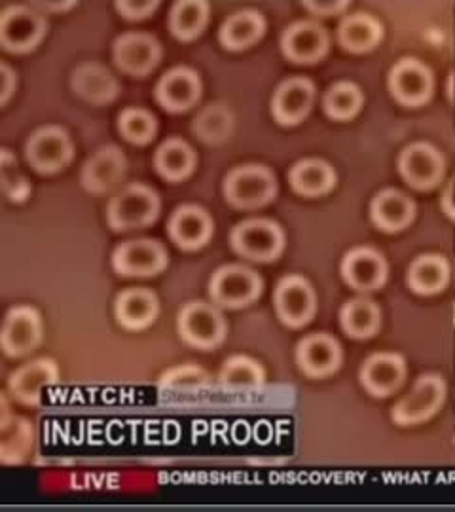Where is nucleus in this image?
<instances>
[{
    "label": "nucleus",
    "instance_id": "nucleus-36",
    "mask_svg": "<svg viewBox=\"0 0 455 512\" xmlns=\"http://www.w3.org/2000/svg\"><path fill=\"white\" fill-rule=\"evenodd\" d=\"M118 131L122 137L137 147H145L154 141L158 133V120L152 112L141 107H128L118 116Z\"/></svg>",
    "mask_w": 455,
    "mask_h": 512
},
{
    "label": "nucleus",
    "instance_id": "nucleus-11",
    "mask_svg": "<svg viewBox=\"0 0 455 512\" xmlns=\"http://www.w3.org/2000/svg\"><path fill=\"white\" fill-rule=\"evenodd\" d=\"M44 336L42 317L31 306H16L6 313L0 346L8 357H25L40 346Z\"/></svg>",
    "mask_w": 455,
    "mask_h": 512
},
{
    "label": "nucleus",
    "instance_id": "nucleus-34",
    "mask_svg": "<svg viewBox=\"0 0 455 512\" xmlns=\"http://www.w3.org/2000/svg\"><path fill=\"white\" fill-rule=\"evenodd\" d=\"M450 277L448 264L442 256H418L408 268L406 281L412 291L418 294H437L446 287Z\"/></svg>",
    "mask_w": 455,
    "mask_h": 512
},
{
    "label": "nucleus",
    "instance_id": "nucleus-44",
    "mask_svg": "<svg viewBox=\"0 0 455 512\" xmlns=\"http://www.w3.org/2000/svg\"><path fill=\"white\" fill-rule=\"evenodd\" d=\"M33 8H42V10H46V12H54V14H63V12H67V10H71L76 6V2L71 0V2H33L31 4Z\"/></svg>",
    "mask_w": 455,
    "mask_h": 512
},
{
    "label": "nucleus",
    "instance_id": "nucleus-7",
    "mask_svg": "<svg viewBox=\"0 0 455 512\" xmlns=\"http://www.w3.org/2000/svg\"><path fill=\"white\" fill-rule=\"evenodd\" d=\"M230 243L237 255L255 262H272L285 249V234L272 220L251 219L237 224Z\"/></svg>",
    "mask_w": 455,
    "mask_h": 512
},
{
    "label": "nucleus",
    "instance_id": "nucleus-40",
    "mask_svg": "<svg viewBox=\"0 0 455 512\" xmlns=\"http://www.w3.org/2000/svg\"><path fill=\"white\" fill-rule=\"evenodd\" d=\"M118 14L128 21H141L156 14L160 8L158 0H118L116 4Z\"/></svg>",
    "mask_w": 455,
    "mask_h": 512
},
{
    "label": "nucleus",
    "instance_id": "nucleus-32",
    "mask_svg": "<svg viewBox=\"0 0 455 512\" xmlns=\"http://www.w3.org/2000/svg\"><path fill=\"white\" fill-rule=\"evenodd\" d=\"M289 181L294 192L308 198H317L325 196L334 188L336 173L323 160H302L292 167Z\"/></svg>",
    "mask_w": 455,
    "mask_h": 512
},
{
    "label": "nucleus",
    "instance_id": "nucleus-37",
    "mask_svg": "<svg viewBox=\"0 0 455 512\" xmlns=\"http://www.w3.org/2000/svg\"><path fill=\"white\" fill-rule=\"evenodd\" d=\"M219 382L228 389H255L264 384V370L253 359L236 355L222 365Z\"/></svg>",
    "mask_w": 455,
    "mask_h": 512
},
{
    "label": "nucleus",
    "instance_id": "nucleus-41",
    "mask_svg": "<svg viewBox=\"0 0 455 512\" xmlns=\"http://www.w3.org/2000/svg\"><path fill=\"white\" fill-rule=\"evenodd\" d=\"M2 188L10 202H25L31 194V184L23 175H19L18 169H16L14 177H10V173L2 171Z\"/></svg>",
    "mask_w": 455,
    "mask_h": 512
},
{
    "label": "nucleus",
    "instance_id": "nucleus-33",
    "mask_svg": "<svg viewBox=\"0 0 455 512\" xmlns=\"http://www.w3.org/2000/svg\"><path fill=\"white\" fill-rule=\"evenodd\" d=\"M234 131V114L222 103L205 105L192 120V133L205 145H220Z\"/></svg>",
    "mask_w": 455,
    "mask_h": 512
},
{
    "label": "nucleus",
    "instance_id": "nucleus-4",
    "mask_svg": "<svg viewBox=\"0 0 455 512\" xmlns=\"http://www.w3.org/2000/svg\"><path fill=\"white\" fill-rule=\"evenodd\" d=\"M48 35L42 12L27 4L8 6L0 14V46L10 54H29Z\"/></svg>",
    "mask_w": 455,
    "mask_h": 512
},
{
    "label": "nucleus",
    "instance_id": "nucleus-39",
    "mask_svg": "<svg viewBox=\"0 0 455 512\" xmlns=\"http://www.w3.org/2000/svg\"><path fill=\"white\" fill-rule=\"evenodd\" d=\"M211 384V376L198 365H179L169 368L158 380V387L164 391H196Z\"/></svg>",
    "mask_w": 455,
    "mask_h": 512
},
{
    "label": "nucleus",
    "instance_id": "nucleus-23",
    "mask_svg": "<svg viewBox=\"0 0 455 512\" xmlns=\"http://www.w3.org/2000/svg\"><path fill=\"white\" fill-rule=\"evenodd\" d=\"M71 88L74 95H78L82 101L95 107L109 105L120 93V84L114 78V74L95 61L82 63L74 69Z\"/></svg>",
    "mask_w": 455,
    "mask_h": 512
},
{
    "label": "nucleus",
    "instance_id": "nucleus-3",
    "mask_svg": "<svg viewBox=\"0 0 455 512\" xmlns=\"http://www.w3.org/2000/svg\"><path fill=\"white\" fill-rule=\"evenodd\" d=\"M224 198L236 209H258L272 202L277 194L275 175L264 165L234 167L224 179Z\"/></svg>",
    "mask_w": 455,
    "mask_h": 512
},
{
    "label": "nucleus",
    "instance_id": "nucleus-24",
    "mask_svg": "<svg viewBox=\"0 0 455 512\" xmlns=\"http://www.w3.org/2000/svg\"><path fill=\"white\" fill-rule=\"evenodd\" d=\"M342 275L349 287L357 291H374L383 287L387 279V262L374 249L359 247L344 256Z\"/></svg>",
    "mask_w": 455,
    "mask_h": 512
},
{
    "label": "nucleus",
    "instance_id": "nucleus-13",
    "mask_svg": "<svg viewBox=\"0 0 455 512\" xmlns=\"http://www.w3.org/2000/svg\"><path fill=\"white\" fill-rule=\"evenodd\" d=\"M167 234L182 251H200L215 234V220L200 205H181L169 217Z\"/></svg>",
    "mask_w": 455,
    "mask_h": 512
},
{
    "label": "nucleus",
    "instance_id": "nucleus-9",
    "mask_svg": "<svg viewBox=\"0 0 455 512\" xmlns=\"http://www.w3.org/2000/svg\"><path fill=\"white\" fill-rule=\"evenodd\" d=\"M128 175V158L114 145L97 148L82 165L80 181L86 192L105 196L124 183Z\"/></svg>",
    "mask_w": 455,
    "mask_h": 512
},
{
    "label": "nucleus",
    "instance_id": "nucleus-18",
    "mask_svg": "<svg viewBox=\"0 0 455 512\" xmlns=\"http://www.w3.org/2000/svg\"><path fill=\"white\" fill-rule=\"evenodd\" d=\"M160 315V300L154 291L145 287H131L116 296L114 317L122 329L141 332L154 325Z\"/></svg>",
    "mask_w": 455,
    "mask_h": 512
},
{
    "label": "nucleus",
    "instance_id": "nucleus-27",
    "mask_svg": "<svg viewBox=\"0 0 455 512\" xmlns=\"http://www.w3.org/2000/svg\"><path fill=\"white\" fill-rule=\"evenodd\" d=\"M198 165V154L181 137L164 141L154 154V167L158 175L169 183L186 181Z\"/></svg>",
    "mask_w": 455,
    "mask_h": 512
},
{
    "label": "nucleus",
    "instance_id": "nucleus-26",
    "mask_svg": "<svg viewBox=\"0 0 455 512\" xmlns=\"http://www.w3.org/2000/svg\"><path fill=\"white\" fill-rule=\"evenodd\" d=\"M35 444V429L25 418L10 416L4 401L0 421V461L2 465H21Z\"/></svg>",
    "mask_w": 455,
    "mask_h": 512
},
{
    "label": "nucleus",
    "instance_id": "nucleus-6",
    "mask_svg": "<svg viewBox=\"0 0 455 512\" xmlns=\"http://www.w3.org/2000/svg\"><path fill=\"white\" fill-rule=\"evenodd\" d=\"M25 158L40 175H54L73 162V139L59 126L38 128L25 143Z\"/></svg>",
    "mask_w": 455,
    "mask_h": 512
},
{
    "label": "nucleus",
    "instance_id": "nucleus-25",
    "mask_svg": "<svg viewBox=\"0 0 455 512\" xmlns=\"http://www.w3.org/2000/svg\"><path fill=\"white\" fill-rule=\"evenodd\" d=\"M406 378V365L395 353H376L361 368V384L374 397H389Z\"/></svg>",
    "mask_w": 455,
    "mask_h": 512
},
{
    "label": "nucleus",
    "instance_id": "nucleus-12",
    "mask_svg": "<svg viewBox=\"0 0 455 512\" xmlns=\"http://www.w3.org/2000/svg\"><path fill=\"white\" fill-rule=\"evenodd\" d=\"M273 306L279 319L292 329L308 325L315 311H317V298L310 283L300 275H289L279 281Z\"/></svg>",
    "mask_w": 455,
    "mask_h": 512
},
{
    "label": "nucleus",
    "instance_id": "nucleus-15",
    "mask_svg": "<svg viewBox=\"0 0 455 512\" xmlns=\"http://www.w3.org/2000/svg\"><path fill=\"white\" fill-rule=\"evenodd\" d=\"M201 92L200 74L188 67H175L158 80L154 97L162 109L179 114L194 109L200 103Z\"/></svg>",
    "mask_w": 455,
    "mask_h": 512
},
{
    "label": "nucleus",
    "instance_id": "nucleus-31",
    "mask_svg": "<svg viewBox=\"0 0 455 512\" xmlns=\"http://www.w3.org/2000/svg\"><path fill=\"white\" fill-rule=\"evenodd\" d=\"M382 38V23L363 12L347 16L338 29L340 44L353 54H364L374 50L382 42Z\"/></svg>",
    "mask_w": 455,
    "mask_h": 512
},
{
    "label": "nucleus",
    "instance_id": "nucleus-42",
    "mask_svg": "<svg viewBox=\"0 0 455 512\" xmlns=\"http://www.w3.org/2000/svg\"><path fill=\"white\" fill-rule=\"evenodd\" d=\"M349 2L344 0H306L304 2V8H308L311 14H317V16H332V14H340L344 12Z\"/></svg>",
    "mask_w": 455,
    "mask_h": 512
},
{
    "label": "nucleus",
    "instance_id": "nucleus-17",
    "mask_svg": "<svg viewBox=\"0 0 455 512\" xmlns=\"http://www.w3.org/2000/svg\"><path fill=\"white\" fill-rule=\"evenodd\" d=\"M444 382L437 376L419 378L414 389L393 408V420L399 425H416L429 420L444 403Z\"/></svg>",
    "mask_w": 455,
    "mask_h": 512
},
{
    "label": "nucleus",
    "instance_id": "nucleus-2",
    "mask_svg": "<svg viewBox=\"0 0 455 512\" xmlns=\"http://www.w3.org/2000/svg\"><path fill=\"white\" fill-rule=\"evenodd\" d=\"M177 330L182 342L190 348L211 351L226 338L228 323L217 304L194 300L182 306L177 317Z\"/></svg>",
    "mask_w": 455,
    "mask_h": 512
},
{
    "label": "nucleus",
    "instance_id": "nucleus-20",
    "mask_svg": "<svg viewBox=\"0 0 455 512\" xmlns=\"http://www.w3.org/2000/svg\"><path fill=\"white\" fill-rule=\"evenodd\" d=\"M328 44L327 31L315 21H298L281 38L283 54L300 65L321 61L327 55Z\"/></svg>",
    "mask_w": 455,
    "mask_h": 512
},
{
    "label": "nucleus",
    "instance_id": "nucleus-16",
    "mask_svg": "<svg viewBox=\"0 0 455 512\" xmlns=\"http://www.w3.org/2000/svg\"><path fill=\"white\" fill-rule=\"evenodd\" d=\"M389 90L401 105L419 107L433 93V74L418 59L406 57L391 69Z\"/></svg>",
    "mask_w": 455,
    "mask_h": 512
},
{
    "label": "nucleus",
    "instance_id": "nucleus-30",
    "mask_svg": "<svg viewBox=\"0 0 455 512\" xmlns=\"http://www.w3.org/2000/svg\"><path fill=\"white\" fill-rule=\"evenodd\" d=\"M211 16V4L207 0H181L175 2L169 12V31L181 42H192L205 31Z\"/></svg>",
    "mask_w": 455,
    "mask_h": 512
},
{
    "label": "nucleus",
    "instance_id": "nucleus-43",
    "mask_svg": "<svg viewBox=\"0 0 455 512\" xmlns=\"http://www.w3.org/2000/svg\"><path fill=\"white\" fill-rule=\"evenodd\" d=\"M0 82H2L0 105H8V101L12 99V95L16 93V88H18V76L6 63L0 65Z\"/></svg>",
    "mask_w": 455,
    "mask_h": 512
},
{
    "label": "nucleus",
    "instance_id": "nucleus-38",
    "mask_svg": "<svg viewBox=\"0 0 455 512\" xmlns=\"http://www.w3.org/2000/svg\"><path fill=\"white\" fill-rule=\"evenodd\" d=\"M363 103V92L351 82H340V84L332 86L323 99L325 112L330 118L340 120V122L351 120L353 116H357Z\"/></svg>",
    "mask_w": 455,
    "mask_h": 512
},
{
    "label": "nucleus",
    "instance_id": "nucleus-21",
    "mask_svg": "<svg viewBox=\"0 0 455 512\" xmlns=\"http://www.w3.org/2000/svg\"><path fill=\"white\" fill-rule=\"evenodd\" d=\"M296 361L300 370L310 378H325L342 365V348L338 340L328 334H311L298 344Z\"/></svg>",
    "mask_w": 455,
    "mask_h": 512
},
{
    "label": "nucleus",
    "instance_id": "nucleus-8",
    "mask_svg": "<svg viewBox=\"0 0 455 512\" xmlns=\"http://www.w3.org/2000/svg\"><path fill=\"white\" fill-rule=\"evenodd\" d=\"M167 266V249L156 239H128L112 253V268L124 277H154L162 274Z\"/></svg>",
    "mask_w": 455,
    "mask_h": 512
},
{
    "label": "nucleus",
    "instance_id": "nucleus-14",
    "mask_svg": "<svg viewBox=\"0 0 455 512\" xmlns=\"http://www.w3.org/2000/svg\"><path fill=\"white\" fill-rule=\"evenodd\" d=\"M59 384V366L54 359H35L19 366L10 374L8 391L14 401L25 406H38L46 389Z\"/></svg>",
    "mask_w": 455,
    "mask_h": 512
},
{
    "label": "nucleus",
    "instance_id": "nucleus-28",
    "mask_svg": "<svg viewBox=\"0 0 455 512\" xmlns=\"http://www.w3.org/2000/svg\"><path fill=\"white\" fill-rule=\"evenodd\" d=\"M416 215V205L401 190H383L370 205V217L383 232H399Z\"/></svg>",
    "mask_w": 455,
    "mask_h": 512
},
{
    "label": "nucleus",
    "instance_id": "nucleus-19",
    "mask_svg": "<svg viewBox=\"0 0 455 512\" xmlns=\"http://www.w3.org/2000/svg\"><path fill=\"white\" fill-rule=\"evenodd\" d=\"M399 169L404 181L412 188L429 190L440 183L444 175V160L437 148L427 143H416L402 150Z\"/></svg>",
    "mask_w": 455,
    "mask_h": 512
},
{
    "label": "nucleus",
    "instance_id": "nucleus-35",
    "mask_svg": "<svg viewBox=\"0 0 455 512\" xmlns=\"http://www.w3.org/2000/svg\"><path fill=\"white\" fill-rule=\"evenodd\" d=\"M340 323L347 336L364 340L380 330L382 310L368 298H355L342 308Z\"/></svg>",
    "mask_w": 455,
    "mask_h": 512
},
{
    "label": "nucleus",
    "instance_id": "nucleus-22",
    "mask_svg": "<svg viewBox=\"0 0 455 512\" xmlns=\"http://www.w3.org/2000/svg\"><path fill=\"white\" fill-rule=\"evenodd\" d=\"M313 99L315 88L308 78H289L273 93V118L283 126H296L310 114Z\"/></svg>",
    "mask_w": 455,
    "mask_h": 512
},
{
    "label": "nucleus",
    "instance_id": "nucleus-10",
    "mask_svg": "<svg viewBox=\"0 0 455 512\" xmlns=\"http://www.w3.org/2000/svg\"><path fill=\"white\" fill-rule=\"evenodd\" d=\"M162 44L160 40L148 33H126L114 40L112 59L122 73L137 78H145L162 61Z\"/></svg>",
    "mask_w": 455,
    "mask_h": 512
},
{
    "label": "nucleus",
    "instance_id": "nucleus-5",
    "mask_svg": "<svg viewBox=\"0 0 455 512\" xmlns=\"http://www.w3.org/2000/svg\"><path fill=\"white\" fill-rule=\"evenodd\" d=\"M262 293V279L255 270L239 264L222 266L209 279V296L213 304L228 310L251 306Z\"/></svg>",
    "mask_w": 455,
    "mask_h": 512
},
{
    "label": "nucleus",
    "instance_id": "nucleus-29",
    "mask_svg": "<svg viewBox=\"0 0 455 512\" xmlns=\"http://www.w3.org/2000/svg\"><path fill=\"white\" fill-rule=\"evenodd\" d=\"M266 33V21L255 10H241L222 23L220 44L230 52H243L255 46Z\"/></svg>",
    "mask_w": 455,
    "mask_h": 512
},
{
    "label": "nucleus",
    "instance_id": "nucleus-1",
    "mask_svg": "<svg viewBox=\"0 0 455 512\" xmlns=\"http://www.w3.org/2000/svg\"><path fill=\"white\" fill-rule=\"evenodd\" d=\"M162 211L156 190L143 183H131L118 190L107 205V222L114 232H128L152 226Z\"/></svg>",
    "mask_w": 455,
    "mask_h": 512
}]
</instances>
